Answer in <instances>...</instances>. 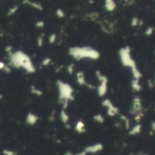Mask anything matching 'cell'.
Masks as SVG:
<instances>
[{"label": "cell", "mask_w": 155, "mask_h": 155, "mask_svg": "<svg viewBox=\"0 0 155 155\" xmlns=\"http://www.w3.org/2000/svg\"><path fill=\"white\" fill-rule=\"evenodd\" d=\"M4 153H5L6 155H15V153H14L13 152H10V151H5Z\"/></svg>", "instance_id": "6da1fadb"}]
</instances>
